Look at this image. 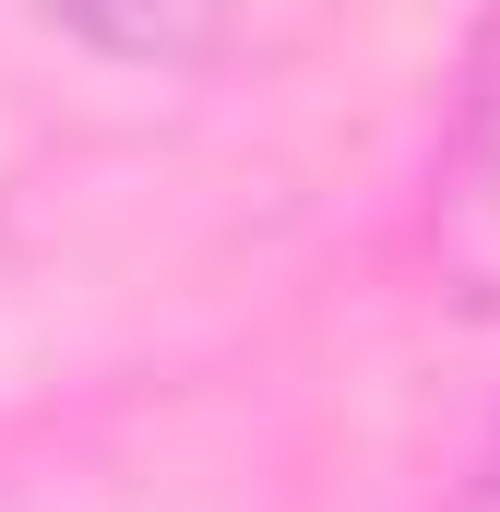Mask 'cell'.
Returning <instances> with one entry per match:
<instances>
[{
    "instance_id": "cell-1",
    "label": "cell",
    "mask_w": 500,
    "mask_h": 512,
    "mask_svg": "<svg viewBox=\"0 0 500 512\" xmlns=\"http://www.w3.org/2000/svg\"><path fill=\"white\" fill-rule=\"evenodd\" d=\"M429 274H441V298L500 310V0L465 48L453 120H441V155H429Z\"/></svg>"
},
{
    "instance_id": "cell-2",
    "label": "cell",
    "mask_w": 500,
    "mask_h": 512,
    "mask_svg": "<svg viewBox=\"0 0 500 512\" xmlns=\"http://www.w3.org/2000/svg\"><path fill=\"white\" fill-rule=\"evenodd\" d=\"M48 24H72L96 60L179 72V60H203V48L239 24V0H48Z\"/></svg>"
},
{
    "instance_id": "cell-3",
    "label": "cell",
    "mask_w": 500,
    "mask_h": 512,
    "mask_svg": "<svg viewBox=\"0 0 500 512\" xmlns=\"http://www.w3.org/2000/svg\"><path fill=\"white\" fill-rule=\"evenodd\" d=\"M465 512H500V441H489V465H477V489H465Z\"/></svg>"
}]
</instances>
